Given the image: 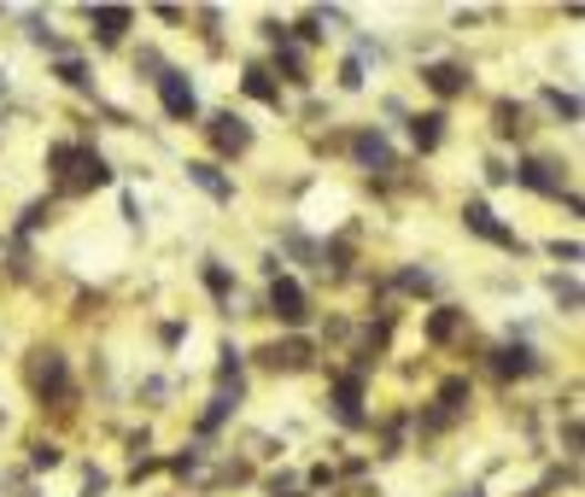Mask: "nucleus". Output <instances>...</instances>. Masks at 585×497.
<instances>
[{"label":"nucleus","instance_id":"1","mask_svg":"<svg viewBox=\"0 0 585 497\" xmlns=\"http://www.w3.org/2000/svg\"><path fill=\"white\" fill-rule=\"evenodd\" d=\"M153 82H158V100H164V117L171 123H194L199 117V94H194V82H187V71L164 65Z\"/></svg>","mask_w":585,"mask_h":497},{"label":"nucleus","instance_id":"2","mask_svg":"<svg viewBox=\"0 0 585 497\" xmlns=\"http://www.w3.org/2000/svg\"><path fill=\"white\" fill-rule=\"evenodd\" d=\"M269 317H276L281 328H305L310 322V299H305V287L292 281V276L269 281Z\"/></svg>","mask_w":585,"mask_h":497},{"label":"nucleus","instance_id":"3","mask_svg":"<svg viewBox=\"0 0 585 497\" xmlns=\"http://www.w3.org/2000/svg\"><path fill=\"white\" fill-rule=\"evenodd\" d=\"M463 222H469V229H474L480 240L504 246V252H521V235H515V229H504V222H497V211H492L486 199H469V205H463Z\"/></svg>","mask_w":585,"mask_h":497},{"label":"nucleus","instance_id":"4","mask_svg":"<svg viewBox=\"0 0 585 497\" xmlns=\"http://www.w3.org/2000/svg\"><path fill=\"white\" fill-rule=\"evenodd\" d=\"M112 170H106V158L89 153V147H76L71 164H65V194H89V188H106Z\"/></svg>","mask_w":585,"mask_h":497},{"label":"nucleus","instance_id":"5","mask_svg":"<svg viewBox=\"0 0 585 497\" xmlns=\"http://www.w3.org/2000/svg\"><path fill=\"white\" fill-rule=\"evenodd\" d=\"M258 363L264 369H287V375H299V369H310V340H276V345H264L258 351Z\"/></svg>","mask_w":585,"mask_h":497},{"label":"nucleus","instance_id":"6","mask_svg":"<svg viewBox=\"0 0 585 497\" xmlns=\"http://www.w3.org/2000/svg\"><path fill=\"white\" fill-rule=\"evenodd\" d=\"M205 135L217 141V153H246L253 147V130H246V117H235V112H217L212 123H205Z\"/></svg>","mask_w":585,"mask_h":497},{"label":"nucleus","instance_id":"7","mask_svg":"<svg viewBox=\"0 0 585 497\" xmlns=\"http://www.w3.org/2000/svg\"><path fill=\"white\" fill-rule=\"evenodd\" d=\"M515 182H521V188H533V194L562 199V164H556V158H527V164L515 170Z\"/></svg>","mask_w":585,"mask_h":497},{"label":"nucleus","instance_id":"8","mask_svg":"<svg viewBox=\"0 0 585 497\" xmlns=\"http://www.w3.org/2000/svg\"><path fill=\"white\" fill-rule=\"evenodd\" d=\"M333 416H340L346 427H363V375L333 381Z\"/></svg>","mask_w":585,"mask_h":497},{"label":"nucleus","instance_id":"9","mask_svg":"<svg viewBox=\"0 0 585 497\" xmlns=\"http://www.w3.org/2000/svg\"><path fill=\"white\" fill-rule=\"evenodd\" d=\"M187 182H194V188H205L217 205H228V199H235V182H228L212 158H194V164H187Z\"/></svg>","mask_w":585,"mask_h":497},{"label":"nucleus","instance_id":"10","mask_svg":"<svg viewBox=\"0 0 585 497\" xmlns=\"http://www.w3.org/2000/svg\"><path fill=\"white\" fill-rule=\"evenodd\" d=\"M89 24H94L100 41H123V35H130V24H135V12L130 7H89Z\"/></svg>","mask_w":585,"mask_h":497},{"label":"nucleus","instance_id":"11","mask_svg":"<svg viewBox=\"0 0 585 497\" xmlns=\"http://www.w3.org/2000/svg\"><path fill=\"white\" fill-rule=\"evenodd\" d=\"M492 369H497V375H533V369H538V351L533 345H497L492 351Z\"/></svg>","mask_w":585,"mask_h":497},{"label":"nucleus","instance_id":"12","mask_svg":"<svg viewBox=\"0 0 585 497\" xmlns=\"http://www.w3.org/2000/svg\"><path fill=\"white\" fill-rule=\"evenodd\" d=\"M422 82H428L433 94H445V100H451V94H463V89H469V71H463V65H428Z\"/></svg>","mask_w":585,"mask_h":497},{"label":"nucleus","instance_id":"13","mask_svg":"<svg viewBox=\"0 0 585 497\" xmlns=\"http://www.w3.org/2000/svg\"><path fill=\"white\" fill-rule=\"evenodd\" d=\"M410 141L422 153H433L439 141H445V112H422V117H410Z\"/></svg>","mask_w":585,"mask_h":497},{"label":"nucleus","instance_id":"14","mask_svg":"<svg viewBox=\"0 0 585 497\" xmlns=\"http://www.w3.org/2000/svg\"><path fill=\"white\" fill-rule=\"evenodd\" d=\"M35 392L41 398H65V358L59 351H48V363L35 369Z\"/></svg>","mask_w":585,"mask_h":497},{"label":"nucleus","instance_id":"15","mask_svg":"<svg viewBox=\"0 0 585 497\" xmlns=\"http://www.w3.org/2000/svg\"><path fill=\"white\" fill-rule=\"evenodd\" d=\"M351 147H358V158L374 164V170H392V147H387V135H381V130H363L358 141H351Z\"/></svg>","mask_w":585,"mask_h":497},{"label":"nucleus","instance_id":"16","mask_svg":"<svg viewBox=\"0 0 585 497\" xmlns=\"http://www.w3.org/2000/svg\"><path fill=\"white\" fill-rule=\"evenodd\" d=\"M246 94H253V100H269V106H281V89L269 82L264 65H246Z\"/></svg>","mask_w":585,"mask_h":497},{"label":"nucleus","instance_id":"17","mask_svg":"<svg viewBox=\"0 0 585 497\" xmlns=\"http://www.w3.org/2000/svg\"><path fill=\"white\" fill-rule=\"evenodd\" d=\"M205 287H212V299H217V304H228V293H235V276H228L217 258H205Z\"/></svg>","mask_w":585,"mask_h":497},{"label":"nucleus","instance_id":"18","mask_svg":"<svg viewBox=\"0 0 585 497\" xmlns=\"http://www.w3.org/2000/svg\"><path fill=\"white\" fill-rule=\"evenodd\" d=\"M456 322H463V310H433V317H428V340H451L456 334Z\"/></svg>","mask_w":585,"mask_h":497},{"label":"nucleus","instance_id":"19","mask_svg":"<svg viewBox=\"0 0 585 497\" xmlns=\"http://www.w3.org/2000/svg\"><path fill=\"white\" fill-rule=\"evenodd\" d=\"M228 410H235V398H228V392H217V398H212V410H205V416H199V433L223 427V422H228Z\"/></svg>","mask_w":585,"mask_h":497},{"label":"nucleus","instance_id":"20","mask_svg":"<svg viewBox=\"0 0 585 497\" xmlns=\"http://www.w3.org/2000/svg\"><path fill=\"white\" fill-rule=\"evenodd\" d=\"M439 404H445V416H451V410H463L469 404V381H445V386H439Z\"/></svg>","mask_w":585,"mask_h":497},{"label":"nucleus","instance_id":"21","mask_svg":"<svg viewBox=\"0 0 585 497\" xmlns=\"http://www.w3.org/2000/svg\"><path fill=\"white\" fill-rule=\"evenodd\" d=\"M276 48H281V53H276V65L287 71V82H305V59H299V53H292V48H287V41H276Z\"/></svg>","mask_w":585,"mask_h":497},{"label":"nucleus","instance_id":"22","mask_svg":"<svg viewBox=\"0 0 585 497\" xmlns=\"http://www.w3.org/2000/svg\"><path fill=\"white\" fill-rule=\"evenodd\" d=\"M492 117H497V135H515V130H521V106H510V100H504Z\"/></svg>","mask_w":585,"mask_h":497},{"label":"nucleus","instance_id":"23","mask_svg":"<svg viewBox=\"0 0 585 497\" xmlns=\"http://www.w3.org/2000/svg\"><path fill=\"white\" fill-rule=\"evenodd\" d=\"M545 100H551V106H556L562 117H568V123H579V100H574V94H562V89H551Z\"/></svg>","mask_w":585,"mask_h":497},{"label":"nucleus","instance_id":"24","mask_svg":"<svg viewBox=\"0 0 585 497\" xmlns=\"http://www.w3.org/2000/svg\"><path fill=\"white\" fill-rule=\"evenodd\" d=\"M399 287H404V293H428V287H433V276H428V269H404V276H399Z\"/></svg>","mask_w":585,"mask_h":497},{"label":"nucleus","instance_id":"25","mask_svg":"<svg viewBox=\"0 0 585 497\" xmlns=\"http://www.w3.org/2000/svg\"><path fill=\"white\" fill-rule=\"evenodd\" d=\"M59 76H65V82H71V89H89V71H82V65H76V59H65V65H59Z\"/></svg>","mask_w":585,"mask_h":497},{"label":"nucleus","instance_id":"26","mask_svg":"<svg viewBox=\"0 0 585 497\" xmlns=\"http://www.w3.org/2000/svg\"><path fill=\"white\" fill-rule=\"evenodd\" d=\"M340 82H346V89H363V65H358V59H346V65H340Z\"/></svg>","mask_w":585,"mask_h":497},{"label":"nucleus","instance_id":"27","mask_svg":"<svg viewBox=\"0 0 585 497\" xmlns=\"http://www.w3.org/2000/svg\"><path fill=\"white\" fill-rule=\"evenodd\" d=\"M30 463H35V468H59V445H35Z\"/></svg>","mask_w":585,"mask_h":497},{"label":"nucleus","instance_id":"28","mask_svg":"<svg viewBox=\"0 0 585 497\" xmlns=\"http://www.w3.org/2000/svg\"><path fill=\"white\" fill-rule=\"evenodd\" d=\"M463 497H486V491H463Z\"/></svg>","mask_w":585,"mask_h":497}]
</instances>
